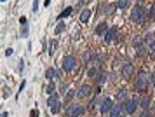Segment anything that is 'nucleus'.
Masks as SVG:
<instances>
[{"label":"nucleus","instance_id":"1","mask_svg":"<svg viewBox=\"0 0 155 117\" xmlns=\"http://www.w3.org/2000/svg\"><path fill=\"white\" fill-rule=\"evenodd\" d=\"M148 84H152V74H148L145 68L140 70V74L136 77V82H134V88L138 91H145L148 89Z\"/></svg>","mask_w":155,"mask_h":117},{"label":"nucleus","instance_id":"2","mask_svg":"<svg viewBox=\"0 0 155 117\" xmlns=\"http://www.w3.org/2000/svg\"><path fill=\"white\" fill-rule=\"evenodd\" d=\"M148 18H150V11H148V9H145V7L141 5V4H138V5H134V7H133L131 19H133L134 23H145Z\"/></svg>","mask_w":155,"mask_h":117},{"label":"nucleus","instance_id":"3","mask_svg":"<svg viewBox=\"0 0 155 117\" xmlns=\"http://www.w3.org/2000/svg\"><path fill=\"white\" fill-rule=\"evenodd\" d=\"M122 105H124V112H126V115H133L134 112L138 110V107H140V98L134 95V96L127 98Z\"/></svg>","mask_w":155,"mask_h":117},{"label":"nucleus","instance_id":"4","mask_svg":"<svg viewBox=\"0 0 155 117\" xmlns=\"http://www.w3.org/2000/svg\"><path fill=\"white\" fill-rule=\"evenodd\" d=\"M61 67H63L64 72H71V70H75L77 67V58L73 54H68L63 58V61H61Z\"/></svg>","mask_w":155,"mask_h":117},{"label":"nucleus","instance_id":"5","mask_svg":"<svg viewBox=\"0 0 155 117\" xmlns=\"http://www.w3.org/2000/svg\"><path fill=\"white\" fill-rule=\"evenodd\" d=\"M84 112H85V108L82 105H68V107L64 108V114L68 117H80Z\"/></svg>","mask_w":155,"mask_h":117},{"label":"nucleus","instance_id":"6","mask_svg":"<svg viewBox=\"0 0 155 117\" xmlns=\"http://www.w3.org/2000/svg\"><path fill=\"white\" fill-rule=\"evenodd\" d=\"M59 105H61V100H59L58 95L49 96V100H47V107L52 110V114H58V112H59Z\"/></svg>","mask_w":155,"mask_h":117},{"label":"nucleus","instance_id":"7","mask_svg":"<svg viewBox=\"0 0 155 117\" xmlns=\"http://www.w3.org/2000/svg\"><path fill=\"white\" fill-rule=\"evenodd\" d=\"M113 105H115V103H113V100L106 96L105 100L101 102V105H99V110H101V114H103V115L110 114V112H112V108H113Z\"/></svg>","mask_w":155,"mask_h":117},{"label":"nucleus","instance_id":"8","mask_svg":"<svg viewBox=\"0 0 155 117\" xmlns=\"http://www.w3.org/2000/svg\"><path fill=\"white\" fill-rule=\"evenodd\" d=\"M103 39H105V42L117 40V39H119V26H110L108 28V32L103 35Z\"/></svg>","mask_w":155,"mask_h":117},{"label":"nucleus","instance_id":"9","mask_svg":"<svg viewBox=\"0 0 155 117\" xmlns=\"http://www.w3.org/2000/svg\"><path fill=\"white\" fill-rule=\"evenodd\" d=\"M110 117H122V115H126V112H124V105L122 103H115L113 105V108L112 112L108 114Z\"/></svg>","mask_w":155,"mask_h":117},{"label":"nucleus","instance_id":"10","mask_svg":"<svg viewBox=\"0 0 155 117\" xmlns=\"http://www.w3.org/2000/svg\"><path fill=\"white\" fill-rule=\"evenodd\" d=\"M91 86L89 84H82L80 88H78V91H77V98H87L89 95H91Z\"/></svg>","mask_w":155,"mask_h":117},{"label":"nucleus","instance_id":"11","mask_svg":"<svg viewBox=\"0 0 155 117\" xmlns=\"http://www.w3.org/2000/svg\"><path fill=\"white\" fill-rule=\"evenodd\" d=\"M150 105H152V96L145 93V95L140 98V108H141V110H148V107H150Z\"/></svg>","mask_w":155,"mask_h":117},{"label":"nucleus","instance_id":"12","mask_svg":"<svg viewBox=\"0 0 155 117\" xmlns=\"http://www.w3.org/2000/svg\"><path fill=\"white\" fill-rule=\"evenodd\" d=\"M133 74H134V65L133 63H126V65L122 67V77H124V79H129Z\"/></svg>","mask_w":155,"mask_h":117},{"label":"nucleus","instance_id":"13","mask_svg":"<svg viewBox=\"0 0 155 117\" xmlns=\"http://www.w3.org/2000/svg\"><path fill=\"white\" fill-rule=\"evenodd\" d=\"M145 47H148V49L155 47V33H147V37H145Z\"/></svg>","mask_w":155,"mask_h":117},{"label":"nucleus","instance_id":"14","mask_svg":"<svg viewBox=\"0 0 155 117\" xmlns=\"http://www.w3.org/2000/svg\"><path fill=\"white\" fill-rule=\"evenodd\" d=\"M108 25H106V21H103V23H99L98 26H96V35H105L106 32H108Z\"/></svg>","mask_w":155,"mask_h":117},{"label":"nucleus","instance_id":"15","mask_svg":"<svg viewBox=\"0 0 155 117\" xmlns=\"http://www.w3.org/2000/svg\"><path fill=\"white\" fill-rule=\"evenodd\" d=\"M115 96H117V100H119V102H122V103H124V102L127 100V91L124 89V88H120V89H117V95H115Z\"/></svg>","mask_w":155,"mask_h":117},{"label":"nucleus","instance_id":"16","mask_svg":"<svg viewBox=\"0 0 155 117\" xmlns=\"http://www.w3.org/2000/svg\"><path fill=\"white\" fill-rule=\"evenodd\" d=\"M91 14H92L91 9H85V11H82V14H80V21H82V23H87V21H89V18H91Z\"/></svg>","mask_w":155,"mask_h":117},{"label":"nucleus","instance_id":"17","mask_svg":"<svg viewBox=\"0 0 155 117\" xmlns=\"http://www.w3.org/2000/svg\"><path fill=\"white\" fill-rule=\"evenodd\" d=\"M45 93H47L49 96H52V95H56V84L52 82V81H51V82L47 84V88H45Z\"/></svg>","mask_w":155,"mask_h":117},{"label":"nucleus","instance_id":"18","mask_svg":"<svg viewBox=\"0 0 155 117\" xmlns=\"http://www.w3.org/2000/svg\"><path fill=\"white\" fill-rule=\"evenodd\" d=\"M103 9H101V11H103V14H112L113 12V9H115V4H103Z\"/></svg>","mask_w":155,"mask_h":117},{"label":"nucleus","instance_id":"19","mask_svg":"<svg viewBox=\"0 0 155 117\" xmlns=\"http://www.w3.org/2000/svg\"><path fill=\"white\" fill-rule=\"evenodd\" d=\"M45 79H49V81H52V79H56V70L52 68V67L45 70Z\"/></svg>","mask_w":155,"mask_h":117},{"label":"nucleus","instance_id":"20","mask_svg":"<svg viewBox=\"0 0 155 117\" xmlns=\"http://www.w3.org/2000/svg\"><path fill=\"white\" fill-rule=\"evenodd\" d=\"M94 58H96V53H94V51H87V53L84 54V61L89 63L91 60H94Z\"/></svg>","mask_w":155,"mask_h":117},{"label":"nucleus","instance_id":"21","mask_svg":"<svg viewBox=\"0 0 155 117\" xmlns=\"http://www.w3.org/2000/svg\"><path fill=\"white\" fill-rule=\"evenodd\" d=\"M71 11H73V7H66V9H64L63 12H61L59 16H58V19L61 21L63 18H66V16H70V14H71Z\"/></svg>","mask_w":155,"mask_h":117},{"label":"nucleus","instance_id":"22","mask_svg":"<svg viewBox=\"0 0 155 117\" xmlns=\"http://www.w3.org/2000/svg\"><path fill=\"white\" fill-rule=\"evenodd\" d=\"M56 47H58V40L56 39H52V40L49 42V54H52V53L56 51Z\"/></svg>","mask_w":155,"mask_h":117},{"label":"nucleus","instance_id":"23","mask_svg":"<svg viewBox=\"0 0 155 117\" xmlns=\"http://www.w3.org/2000/svg\"><path fill=\"white\" fill-rule=\"evenodd\" d=\"M75 96H77V91L70 89V91H68V93H66V98H64V102H66V103H68V102H70L71 98H75Z\"/></svg>","mask_w":155,"mask_h":117},{"label":"nucleus","instance_id":"24","mask_svg":"<svg viewBox=\"0 0 155 117\" xmlns=\"http://www.w3.org/2000/svg\"><path fill=\"white\" fill-rule=\"evenodd\" d=\"M96 105H98V100H96V98H92L91 102H89V105H87V110L92 112L94 108H96Z\"/></svg>","mask_w":155,"mask_h":117},{"label":"nucleus","instance_id":"25","mask_svg":"<svg viewBox=\"0 0 155 117\" xmlns=\"http://www.w3.org/2000/svg\"><path fill=\"white\" fill-rule=\"evenodd\" d=\"M98 75V68L96 67H92V68L87 70V77H91V79H94V77Z\"/></svg>","mask_w":155,"mask_h":117},{"label":"nucleus","instance_id":"26","mask_svg":"<svg viewBox=\"0 0 155 117\" xmlns=\"http://www.w3.org/2000/svg\"><path fill=\"white\" fill-rule=\"evenodd\" d=\"M63 30H64V23H63V21H59V25H58V26L54 28V33L58 35V33H61Z\"/></svg>","mask_w":155,"mask_h":117},{"label":"nucleus","instance_id":"27","mask_svg":"<svg viewBox=\"0 0 155 117\" xmlns=\"http://www.w3.org/2000/svg\"><path fill=\"white\" fill-rule=\"evenodd\" d=\"M115 5L120 7V9H126V7L129 5V2H127V0H120V2H117V4H115Z\"/></svg>","mask_w":155,"mask_h":117},{"label":"nucleus","instance_id":"28","mask_svg":"<svg viewBox=\"0 0 155 117\" xmlns=\"http://www.w3.org/2000/svg\"><path fill=\"white\" fill-rule=\"evenodd\" d=\"M19 25H21V28L23 26H28V19H26L25 16H21V18H19Z\"/></svg>","mask_w":155,"mask_h":117},{"label":"nucleus","instance_id":"29","mask_svg":"<svg viewBox=\"0 0 155 117\" xmlns=\"http://www.w3.org/2000/svg\"><path fill=\"white\" fill-rule=\"evenodd\" d=\"M105 82H106V75H105V74H101V75H99V79H98V84H99V86H103Z\"/></svg>","mask_w":155,"mask_h":117},{"label":"nucleus","instance_id":"30","mask_svg":"<svg viewBox=\"0 0 155 117\" xmlns=\"http://www.w3.org/2000/svg\"><path fill=\"white\" fill-rule=\"evenodd\" d=\"M28 32H30L28 26H23L21 28V37H28Z\"/></svg>","mask_w":155,"mask_h":117},{"label":"nucleus","instance_id":"31","mask_svg":"<svg viewBox=\"0 0 155 117\" xmlns=\"http://www.w3.org/2000/svg\"><path fill=\"white\" fill-rule=\"evenodd\" d=\"M150 114H152V112H150V110H141L140 117H150Z\"/></svg>","mask_w":155,"mask_h":117},{"label":"nucleus","instance_id":"32","mask_svg":"<svg viewBox=\"0 0 155 117\" xmlns=\"http://www.w3.org/2000/svg\"><path fill=\"white\" fill-rule=\"evenodd\" d=\"M150 18H153V19H155V4L150 7Z\"/></svg>","mask_w":155,"mask_h":117},{"label":"nucleus","instance_id":"33","mask_svg":"<svg viewBox=\"0 0 155 117\" xmlns=\"http://www.w3.org/2000/svg\"><path fill=\"white\" fill-rule=\"evenodd\" d=\"M38 5H40L38 2H33V7H31V11H33L35 14H37V11H38Z\"/></svg>","mask_w":155,"mask_h":117},{"label":"nucleus","instance_id":"34","mask_svg":"<svg viewBox=\"0 0 155 117\" xmlns=\"http://www.w3.org/2000/svg\"><path fill=\"white\" fill-rule=\"evenodd\" d=\"M12 53H14V49H12V47H7V49H5V56H12Z\"/></svg>","mask_w":155,"mask_h":117},{"label":"nucleus","instance_id":"35","mask_svg":"<svg viewBox=\"0 0 155 117\" xmlns=\"http://www.w3.org/2000/svg\"><path fill=\"white\" fill-rule=\"evenodd\" d=\"M68 84H61V91H63V93H68Z\"/></svg>","mask_w":155,"mask_h":117},{"label":"nucleus","instance_id":"36","mask_svg":"<svg viewBox=\"0 0 155 117\" xmlns=\"http://www.w3.org/2000/svg\"><path fill=\"white\" fill-rule=\"evenodd\" d=\"M9 95H11V91H9L7 88H4V98H7Z\"/></svg>","mask_w":155,"mask_h":117},{"label":"nucleus","instance_id":"37","mask_svg":"<svg viewBox=\"0 0 155 117\" xmlns=\"http://www.w3.org/2000/svg\"><path fill=\"white\" fill-rule=\"evenodd\" d=\"M30 117H38V110H31V114H30Z\"/></svg>","mask_w":155,"mask_h":117},{"label":"nucleus","instance_id":"38","mask_svg":"<svg viewBox=\"0 0 155 117\" xmlns=\"http://www.w3.org/2000/svg\"><path fill=\"white\" fill-rule=\"evenodd\" d=\"M63 77V74H61V70H56V79H61Z\"/></svg>","mask_w":155,"mask_h":117},{"label":"nucleus","instance_id":"39","mask_svg":"<svg viewBox=\"0 0 155 117\" xmlns=\"http://www.w3.org/2000/svg\"><path fill=\"white\" fill-rule=\"evenodd\" d=\"M19 70H21V72H23V70H25V61H23V60H21V61H19Z\"/></svg>","mask_w":155,"mask_h":117},{"label":"nucleus","instance_id":"40","mask_svg":"<svg viewBox=\"0 0 155 117\" xmlns=\"http://www.w3.org/2000/svg\"><path fill=\"white\" fill-rule=\"evenodd\" d=\"M152 86H155V72L152 74Z\"/></svg>","mask_w":155,"mask_h":117},{"label":"nucleus","instance_id":"41","mask_svg":"<svg viewBox=\"0 0 155 117\" xmlns=\"http://www.w3.org/2000/svg\"><path fill=\"white\" fill-rule=\"evenodd\" d=\"M2 117H9V114L7 112H2Z\"/></svg>","mask_w":155,"mask_h":117},{"label":"nucleus","instance_id":"42","mask_svg":"<svg viewBox=\"0 0 155 117\" xmlns=\"http://www.w3.org/2000/svg\"><path fill=\"white\" fill-rule=\"evenodd\" d=\"M152 112H155V103H153V107H152Z\"/></svg>","mask_w":155,"mask_h":117}]
</instances>
